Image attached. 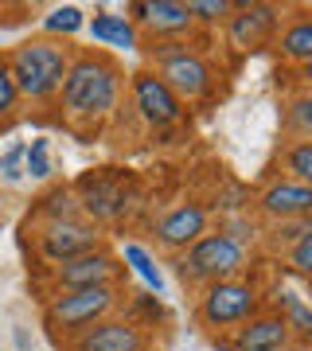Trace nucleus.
I'll use <instances>...</instances> for the list:
<instances>
[{"label": "nucleus", "instance_id": "7c9ffc66", "mask_svg": "<svg viewBox=\"0 0 312 351\" xmlns=\"http://www.w3.org/2000/svg\"><path fill=\"white\" fill-rule=\"evenodd\" d=\"M297 75H300V86H304V90L312 94V59H309L304 66H297Z\"/></svg>", "mask_w": 312, "mask_h": 351}, {"label": "nucleus", "instance_id": "6ab92c4d", "mask_svg": "<svg viewBox=\"0 0 312 351\" xmlns=\"http://www.w3.org/2000/svg\"><path fill=\"white\" fill-rule=\"evenodd\" d=\"M121 265H125V274H137L141 277V285L149 289L152 297H164V289H168V281H164V269L160 262L152 258L149 246H141V242H121Z\"/></svg>", "mask_w": 312, "mask_h": 351}, {"label": "nucleus", "instance_id": "473e14b6", "mask_svg": "<svg viewBox=\"0 0 312 351\" xmlns=\"http://www.w3.org/2000/svg\"><path fill=\"white\" fill-rule=\"evenodd\" d=\"M176 351H187V348H176Z\"/></svg>", "mask_w": 312, "mask_h": 351}, {"label": "nucleus", "instance_id": "c756f323", "mask_svg": "<svg viewBox=\"0 0 312 351\" xmlns=\"http://www.w3.org/2000/svg\"><path fill=\"white\" fill-rule=\"evenodd\" d=\"M24 149L27 145H12V149L0 156V180L4 184H20L24 180Z\"/></svg>", "mask_w": 312, "mask_h": 351}, {"label": "nucleus", "instance_id": "4468645a", "mask_svg": "<svg viewBox=\"0 0 312 351\" xmlns=\"http://www.w3.org/2000/svg\"><path fill=\"white\" fill-rule=\"evenodd\" d=\"M152 336L141 324H133L129 316H110L98 320L94 328L78 332L75 339H67L62 351H149Z\"/></svg>", "mask_w": 312, "mask_h": 351}, {"label": "nucleus", "instance_id": "7ed1b4c3", "mask_svg": "<svg viewBox=\"0 0 312 351\" xmlns=\"http://www.w3.org/2000/svg\"><path fill=\"white\" fill-rule=\"evenodd\" d=\"M172 269L180 277V285L200 293V289L215 285V281H230L250 269V246L226 230H207L200 242H191L184 254L172 258Z\"/></svg>", "mask_w": 312, "mask_h": 351}, {"label": "nucleus", "instance_id": "bb28decb", "mask_svg": "<svg viewBox=\"0 0 312 351\" xmlns=\"http://www.w3.org/2000/svg\"><path fill=\"white\" fill-rule=\"evenodd\" d=\"M187 8H191V20H195V24H207V27H223L226 16L235 12L230 0H191Z\"/></svg>", "mask_w": 312, "mask_h": 351}, {"label": "nucleus", "instance_id": "4be33fe9", "mask_svg": "<svg viewBox=\"0 0 312 351\" xmlns=\"http://www.w3.org/2000/svg\"><path fill=\"white\" fill-rule=\"evenodd\" d=\"M82 207H78L75 188H51L36 199V219L39 223H59V219H78Z\"/></svg>", "mask_w": 312, "mask_h": 351}, {"label": "nucleus", "instance_id": "423d86ee", "mask_svg": "<svg viewBox=\"0 0 312 351\" xmlns=\"http://www.w3.org/2000/svg\"><path fill=\"white\" fill-rule=\"evenodd\" d=\"M149 71H156V75L168 82V90H172L184 106H200V101H207L215 94V82H219L211 59H207L191 39H187L180 51L164 55L160 63H152Z\"/></svg>", "mask_w": 312, "mask_h": 351}, {"label": "nucleus", "instance_id": "f3484780", "mask_svg": "<svg viewBox=\"0 0 312 351\" xmlns=\"http://www.w3.org/2000/svg\"><path fill=\"white\" fill-rule=\"evenodd\" d=\"M86 36L98 51L121 55V51H141V32L133 27V20L125 12H110L98 8L94 16H86Z\"/></svg>", "mask_w": 312, "mask_h": 351}, {"label": "nucleus", "instance_id": "cd10ccee", "mask_svg": "<svg viewBox=\"0 0 312 351\" xmlns=\"http://www.w3.org/2000/svg\"><path fill=\"white\" fill-rule=\"evenodd\" d=\"M285 265H289V274L312 281V230L309 234H300V239L285 250Z\"/></svg>", "mask_w": 312, "mask_h": 351}, {"label": "nucleus", "instance_id": "393cba45", "mask_svg": "<svg viewBox=\"0 0 312 351\" xmlns=\"http://www.w3.org/2000/svg\"><path fill=\"white\" fill-rule=\"evenodd\" d=\"M55 164H51V137H32V145L24 149V176L32 180H51Z\"/></svg>", "mask_w": 312, "mask_h": 351}, {"label": "nucleus", "instance_id": "a878e982", "mask_svg": "<svg viewBox=\"0 0 312 351\" xmlns=\"http://www.w3.org/2000/svg\"><path fill=\"white\" fill-rule=\"evenodd\" d=\"M20 106H24V101H20V90H16L12 66H8L4 51H0V121H12Z\"/></svg>", "mask_w": 312, "mask_h": 351}, {"label": "nucleus", "instance_id": "2f4dec72", "mask_svg": "<svg viewBox=\"0 0 312 351\" xmlns=\"http://www.w3.org/2000/svg\"><path fill=\"white\" fill-rule=\"evenodd\" d=\"M211 351H238V348H235V339H230V336H215L211 339Z\"/></svg>", "mask_w": 312, "mask_h": 351}, {"label": "nucleus", "instance_id": "20e7f679", "mask_svg": "<svg viewBox=\"0 0 312 351\" xmlns=\"http://www.w3.org/2000/svg\"><path fill=\"white\" fill-rule=\"evenodd\" d=\"M129 297L121 285H94V289H67V293H51L43 304V328L55 339H75L78 332L94 328L98 320L117 316L121 301Z\"/></svg>", "mask_w": 312, "mask_h": 351}, {"label": "nucleus", "instance_id": "b1692460", "mask_svg": "<svg viewBox=\"0 0 312 351\" xmlns=\"http://www.w3.org/2000/svg\"><path fill=\"white\" fill-rule=\"evenodd\" d=\"M312 230V219H285V223H269L265 226V246L269 250H289L300 234Z\"/></svg>", "mask_w": 312, "mask_h": 351}, {"label": "nucleus", "instance_id": "1a4fd4ad", "mask_svg": "<svg viewBox=\"0 0 312 351\" xmlns=\"http://www.w3.org/2000/svg\"><path fill=\"white\" fill-rule=\"evenodd\" d=\"M281 20H285V8L281 4H258V0H242L235 4V12L226 16V43L235 51H258L265 43H274L277 32H281Z\"/></svg>", "mask_w": 312, "mask_h": 351}, {"label": "nucleus", "instance_id": "dca6fc26", "mask_svg": "<svg viewBox=\"0 0 312 351\" xmlns=\"http://www.w3.org/2000/svg\"><path fill=\"white\" fill-rule=\"evenodd\" d=\"M238 351H289L293 348V332L281 320L277 308H262L258 316H250L242 328L230 332Z\"/></svg>", "mask_w": 312, "mask_h": 351}, {"label": "nucleus", "instance_id": "aec40b11", "mask_svg": "<svg viewBox=\"0 0 312 351\" xmlns=\"http://www.w3.org/2000/svg\"><path fill=\"white\" fill-rule=\"evenodd\" d=\"M281 129H285L289 141H312V94L309 90H297V94L285 98Z\"/></svg>", "mask_w": 312, "mask_h": 351}, {"label": "nucleus", "instance_id": "0eeeda50", "mask_svg": "<svg viewBox=\"0 0 312 351\" xmlns=\"http://www.w3.org/2000/svg\"><path fill=\"white\" fill-rule=\"evenodd\" d=\"M125 90H129V110L137 113L149 129H172L187 117V106L176 98L172 90H168V82L156 71H149V66H137L129 75V82H125Z\"/></svg>", "mask_w": 312, "mask_h": 351}, {"label": "nucleus", "instance_id": "412c9836", "mask_svg": "<svg viewBox=\"0 0 312 351\" xmlns=\"http://www.w3.org/2000/svg\"><path fill=\"white\" fill-rule=\"evenodd\" d=\"M78 32H86V12L78 4H55L47 16H43V36L47 39H62L71 43Z\"/></svg>", "mask_w": 312, "mask_h": 351}, {"label": "nucleus", "instance_id": "2eb2a0df", "mask_svg": "<svg viewBox=\"0 0 312 351\" xmlns=\"http://www.w3.org/2000/svg\"><path fill=\"white\" fill-rule=\"evenodd\" d=\"M254 207H258V215H262L265 223L312 219V188H304V184H297V180H289V176H277V180H269V184L258 191Z\"/></svg>", "mask_w": 312, "mask_h": 351}, {"label": "nucleus", "instance_id": "5701e85b", "mask_svg": "<svg viewBox=\"0 0 312 351\" xmlns=\"http://www.w3.org/2000/svg\"><path fill=\"white\" fill-rule=\"evenodd\" d=\"M281 168H285L289 180L312 188V141H289L281 149Z\"/></svg>", "mask_w": 312, "mask_h": 351}, {"label": "nucleus", "instance_id": "39448f33", "mask_svg": "<svg viewBox=\"0 0 312 351\" xmlns=\"http://www.w3.org/2000/svg\"><path fill=\"white\" fill-rule=\"evenodd\" d=\"M262 308H265V293L250 274L215 281V285L195 293V324L211 336H230L235 328H242Z\"/></svg>", "mask_w": 312, "mask_h": 351}, {"label": "nucleus", "instance_id": "ddd939ff", "mask_svg": "<svg viewBox=\"0 0 312 351\" xmlns=\"http://www.w3.org/2000/svg\"><path fill=\"white\" fill-rule=\"evenodd\" d=\"M75 195H78V207L86 215L90 223H117L133 203H129V188H125L117 176H106V172H86L75 180Z\"/></svg>", "mask_w": 312, "mask_h": 351}, {"label": "nucleus", "instance_id": "9b49d317", "mask_svg": "<svg viewBox=\"0 0 312 351\" xmlns=\"http://www.w3.org/2000/svg\"><path fill=\"white\" fill-rule=\"evenodd\" d=\"M211 230V211H207V203L200 199H184L176 203V207H168V211L152 223V239H156V246H160L164 254H184L191 242H200L203 234Z\"/></svg>", "mask_w": 312, "mask_h": 351}, {"label": "nucleus", "instance_id": "9d476101", "mask_svg": "<svg viewBox=\"0 0 312 351\" xmlns=\"http://www.w3.org/2000/svg\"><path fill=\"white\" fill-rule=\"evenodd\" d=\"M121 277H125V265L110 246H98V250L78 254V258H71V262H62V265H51V285H55V293L94 289V285H121Z\"/></svg>", "mask_w": 312, "mask_h": 351}, {"label": "nucleus", "instance_id": "72a5a7b5", "mask_svg": "<svg viewBox=\"0 0 312 351\" xmlns=\"http://www.w3.org/2000/svg\"><path fill=\"white\" fill-rule=\"evenodd\" d=\"M309 285H312V281H309Z\"/></svg>", "mask_w": 312, "mask_h": 351}, {"label": "nucleus", "instance_id": "f8f14e48", "mask_svg": "<svg viewBox=\"0 0 312 351\" xmlns=\"http://www.w3.org/2000/svg\"><path fill=\"white\" fill-rule=\"evenodd\" d=\"M125 16L133 20L141 39H187L195 32L191 8L180 0H133Z\"/></svg>", "mask_w": 312, "mask_h": 351}, {"label": "nucleus", "instance_id": "c85d7f7f", "mask_svg": "<svg viewBox=\"0 0 312 351\" xmlns=\"http://www.w3.org/2000/svg\"><path fill=\"white\" fill-rule=\"evenodd\" d=\"M141 316H149V320H145V328L156 324V320L164 316L160 297H152V293H129V320H133V324H141Z\"/></svg>", "mask_w": 312, "mask_h": 351}, {"label": "nucleus", "instance_id": "f257e3e1", "mask_svg": "<svg viewBox=\"0 0 312 351\" xmlns=\"http://www.w3.org/2000/svg\"><path fill=\"white\" fill-rule=\"evenodd\" d=\"M125 82H129V75L117 63V55L98 47H75L55 106H59L62 121L86 137L121 110Z\"/></svg>", "mask_w": 312, "mask_h": 351}, {"label": "nucleus", "instance_id": "f03ea898", "mask_svg": "<svg viewBox=\"0 0 312 351\" xmlns=\"http://www.w3.org/2000/svg\"><path fill=\"white\" fill-rule=\"evenodd\" d=\"M71 55H75L71 43L47 39V36L20 39L16 47L4 51V59L12 66L16 90H20V101L55 106V98L62 90V78H67V66H71Z\"/></svg>", "mask_w": 312, "mask_h": 351}, {"label": "nucleus", "instance_id": "6e6552de", "mask_svg": "<svg viewBox=\"0 0 312 351\" xmlns=\"http://www.w3.org/2000/svg\"><path fill=\"white\" fill-rule=\"evenodd\" d=\"M106 246V234H101L98 223H90L86 215L78 219H59V223H39L36 230V250L47 265H62L78 258V254H90Z\"/></svg>", "mask_w": 312, "mask_h": 351}, {"label": "nucleus", "instance_id": "a211bd4d", "mask_svg": "<svg viewBox=\"0 0 312 351\" xmlns=\"http://www.w3.org/2000/svg\"><path fill=\"white\" fill-rule=\"evenodd\" d=\"M277 55L293 66H304L312 59V8H300V12H289L281 20V32L274 39Z\"/></svg>", "mask_w": 312, "mask_h": 351}]
</instances>
